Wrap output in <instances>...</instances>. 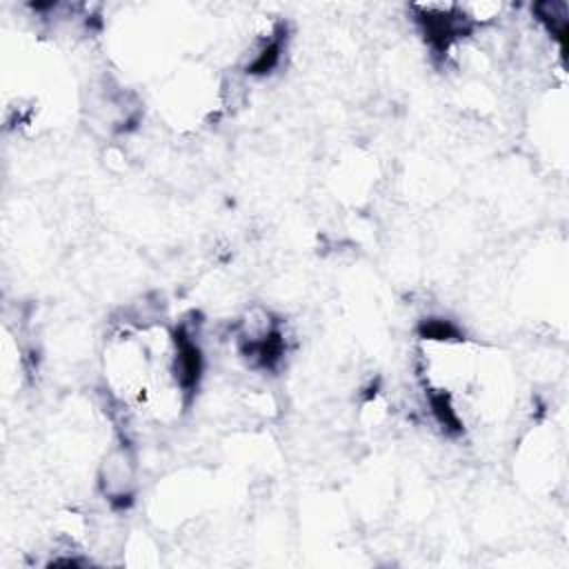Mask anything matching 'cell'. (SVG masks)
Here are the masks:
<instances>
[{
  "label": "cell",
  "mask_w": 569,
  "mask_h": 569,
  "mask_svg": "<svg viewBox=\"0 0 569 569\" xmlns=\"http://www.w3.org/2000/svg\"><path fill=\"white\" fill-rule=\"evenodd\" d=\"M98 487L113 507H127L131 502L136 491V458L127 442L107 451L100 465Z\"/></svg>",
  "instance_id": "1"
}]
</instances>
